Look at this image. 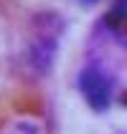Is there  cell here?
Returning <instances> with one entry per match:
<instances>
[{"label": "cell", "mask_w": 127, "mask_h": 134, "mask_svg": "<svg viewBox=\"0 0 127 134\" xmlns=\"http://www.w3.org/2000/svg\"><path fill=\"white\" fill-rule=\"evenodd\" d=\"M112 89L114 81L104 68L99 66H87L79 74V91H82L84 101L94 109V111H104L112 104Z\"/></svg>", "instance_id": "1"}, {"label": "cell", "mask_w": 127, "mask_h": 134, "mask_svg": "<svg viewBox=\"0 0 127 134\" xmlns=\"http://www.w3.org/2000/svg\"><path fill=\"white\" fill-rule=\"evenodd\" d=\"M104 23L114 30L125 25L127 23V0H112V5H109V10L104 15Z\"/></svg>", "instance_id": "2"}, {"label": "cell", "mask_w": 127, "mask_h": 134, "mask_svg": "<svg viewBox=\"0 0 127 134\" xmlns=\"http://www.w3.org/2000/svg\"><path fill=\"white\" fill-rule=\"evenodd\" d=\"M10 134H36V129L28 127V124H15V127L10 129Z\"/></svg>", "instance_id": "3"}, {"label": "cell", "mask_w": 127, "mask_h": 134, "mask_svg": "<svg viewBox=\"0 0 127 134\" xmlns=\"http://www.w3.org/2000/svg\"><path fill=\"white\" fill-rule=\"evenodd\" d=\"M82 5H94V3H99V0H79Z\"/></svg>", "instance_id": "4"}, {"label": "cell", "mask_w": 127, "mask_h": 134, "mask_svg": "<svg viewBox=\"0 0 127 134\" xmlns=\"http://www.w3.org/2000/svg\"><path fill=\"white\" fill-rule=\"evenodd\" d=\"M122 104L127 106V91H125V94H122Z\"/></svg>", "instance_id": "5"}]
</instances>
